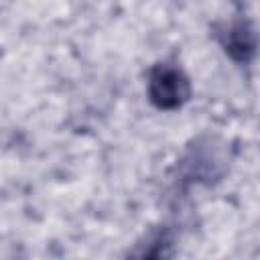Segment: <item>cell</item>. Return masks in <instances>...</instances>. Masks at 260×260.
<instances>
[{"mask_svg": "<svg viewBox=\"0 0 260 260\" xmlns=\"http://www.w3.org/2000/svg\"><path fill=\"white\" fill-rule=\"evenodd\" d=\"M215 39L223 47L225 55H230V59L240 65H248L256 57V26L248 18H236L223 24H215Z\"/></svg>", "mask_w": 260, "mask_h": 260, "instance_id": "2", "label": "cell"}, {"mask_svg": "<svg viewBox=\"0 0 260 260\" xmlns=\"http://www.w3.org/2000/svg\"><path fill=\"white\" fill-rule=\"evenodd\" d=\"M191 98L189 77L171 63H156L148 73V100L158 110H177Z\"/></svg>", "mask_w": 260, "mask_h": 260, "instance_id": "1", "label": "cell"}]
</instances>
